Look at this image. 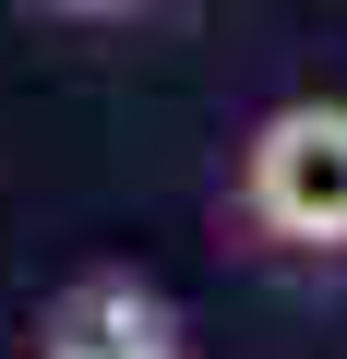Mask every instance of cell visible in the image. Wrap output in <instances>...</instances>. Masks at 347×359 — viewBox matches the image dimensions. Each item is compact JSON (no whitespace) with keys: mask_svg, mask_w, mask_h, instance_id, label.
<instances>
[{"mask_svg":"<svg viewBox=\"0 0 347 359\" xmlns=\"http://www.w3.org/2000/svg\"><path fill=\"white\" fill-rule=\"evenodd\" d=\"M48 359H72V347H48Z\"/></svg>","mask_w":347,"mask_h":359,"instance_id":"cell-3","label":"cell"},{"mask_svg":"<svg viewBox=\"0 0 347 359\" xmlns=\"http://www.w3.org/2000/svg\"><path fill=\"white\" fill-rule=\"evenodd\" d=\"M240 192H252V216H264L275 240L335 252V240H347V108H323V96L275 108V120L252 132Z\"/></svg>","mask_w":347,"mask_h":359,"instance_id":"cell-1","label":"cell"},{"mask_svg":"<svg viewBox=\"0 0 347 359\" xmlns=\"http://www.w3.org/2000/svg\"><path fill=\"white\" fill-rule=\"evenodd\" d=\"M48 347H72V359H180V323H168V299L132 287V276H84V287H60Z\"/></svg>","mask_w":347,"mask_h":359,"instance_id":"cell-2","label":"cell"}]
</instances>
